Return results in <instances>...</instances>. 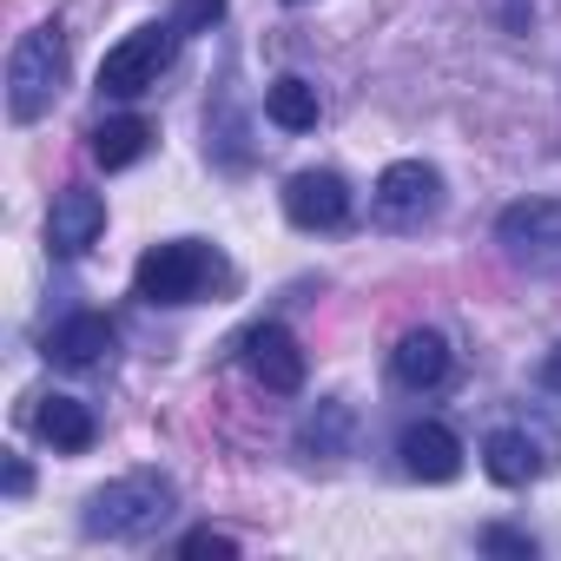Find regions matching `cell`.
Returning a JSON list of instances; mask_svg holds the SVG:
<instances>
[{
	"mask_svg": "<svg viewBox=\"0 0 561 561\" xmlns=\"http://www.w3.org/2000/svg\"><path fill=\"white\" fill-rule=\"evenodd\" d=\"M436 205H443V172H436V165H423V159L383 165V179H377V218H383V225L416 231V225L436 218Z\"/></svg>",
	"mask_w": 561,
	"mask_h": 561,
	"instance_id": "52a82bcc",
	"label": "cell"
},
{
	"mask_svg": "<svg viewBox=\"0 0 561 561\" xmlns=\"http://www.w3.org/2000/svg\"><path fill=\"white\" fill-rule=\"evenodd\" d=\"M495 244H502L515 264L561 277V198H515V205H502Z\"/></svg>",
	"mask_w": 561,
	"mask_h": 561,
	"instance_id": "277c9868",
	"label": "cell"
},
{
	"mask_svg": "<svg viewBox=\"0 0 561 561\" xmlns=\"http://www.w3.org/2000/svg\"><path fill=\"white\" fill-rule=\"evenodd\" d=\"M100 231H106V198L67 185V192L54 198V211H47V244H54V257H80V251H93Z\"/></svg>",
	"mask_w": 561,
	"mask_h": 561,
	"instance_id": "30bf717a",
	"label": "cell"
},
{
	"mask_svg": "<svg viewBox=\"0 0 561 561\" xmlns=\"http://www.w3.org/2000/svg\"><path fill=\"white\" fill-rule=\"evenodd\" d=\"M172 47H179V27H172V21H165V27H139V34H126V41L100 60V93H113V100H139V93H152L159 73L172 67Z\"/></svg>",
	"mask_w": 561,
	"mask_h": 561,
	"instance_id": "5b68a950",
	"label": "cell"
},
{
	"mask_svg": "<svg viewBox=\"0 0 561 561\" xmlns=\"http://www.w3.org/2000/svg\"><path fill=\"white\" fill-rule=\"evenodd\" d=\"M179 554H192V561H198V554H218V561H231V554H238V541H231V535H218V528H192V535L179 541Z\"/></svg>",
	"mask_w": 561,
	"mask_h": 561,
	"instance_id": "ac0fdd59",
	"label": "cell"
},
{
	"mask_svg": "<svg viewBox=\"0 0 561 561\" xmlns=\"http://www.w3.org/2000/svg\"><path fill=\"white\" fill-rule=\"evenodd\" d=\"M211 277H218L211 244H198V238H165V244H152V251L139 257L133 291H139L146 305H192V298H205Z\"/></svg>",
	"mask_w": 561,
	"mask_h": 561,
	"instance_id": "3957f363",
	"label": "cell"
},
{
	"mask_svg": "<svg viewBox=\"0 0 561 561\" xmlns=\"http://www.w3.org/2000/svg\"><path fill=\"white\" fill-rule=\"evenodd\" d=\"M172 508H179L172 476H159V469H133V476H113L106 489L87 495L80 528H87L93 541H139V535H152Z\"/></svg>",
	"mask_w": 561,
	"mask_h": 561,
	"instance_id": "6da1fadb",
	"label": "cell"
},
{
	"mask_svg": "<svg viewBox=\"0 0 561 561\" xmlns=\"http://www.w3.org/2000/svg\"><path fill=\"white\" fill-rule=\"evenodd\" d=\"M244 370L271 390V397H298L305 390V351L285 324H257L244 337Z\"/></svg>",
	"mask_w": 561,
	"mask_h": 561,
	"instance_id": "ba28073f",
	"label": "cell"
},
{
	"mask_svg": "<svg viewBox=\"0 0 561 561\" xmlns=\"http://www.w3.org/2000/svg\"><path fill=\"white\" fill-rule=\"evenodd\" d=\"M344 436H351V410L344 403H318V416H305V449H318V456H337L344 449Z\"/></svg>",
	"mask_w": 561,
	"mask_h": 561,
	"instance_id": "e0dca14e",
	"label": "cell"
},
{
	"mask_svg": "<svg viewBox=\"0 0 561 561\" xmlns=\"http://www.w3.org/2000/svg\"><path fill=\"white\" fill-rule=\"evenodd\" d=\"M264 119L285 126V133H311V126H318V87L298 80V73L271 80V87H264Z\"/></svg>",
	"mask_w": 561,
	"mask_h": 561,
	"instance_id": "2e32d148",
	"label": "cell"
},
{
	"mask_svg": "<svg viewBox=\"0 0 561 561\" xmlns=\"http://www.w3.org/2000/svg\"><path fill=\"white\" fill-rule=\"evenodd\" d=\"M218 14H225V0H185V8H179V21H172V27H179V34H198V27H211Z\"/></svg>",
	"mask_w": 561,
	"mask_h": 561,
	"instance_id": "d6986e66",
	"label": "cell"
},
{
	"mask_svg": "<svg viewBox=\"0 0 561 561\" xmlns=\"http://www.w3.org/2000/svg\"><path fill=\"white\" fill-rule=\"evenodd\" d=\"M482 548H489V554H522V561L535 554V541H528V535H515V528H489V535H482Z\"/></svg>",
	"mask_w": 561,
	"mask_h": 561,
	"instance_id": "ffe728a7",
	"label": "cell"
},
{
	"mask_svg": "<svg viewBox=\"0 0 561 561\" xmlns=\"http://www.w3.org/2000/svg\"><path fill=\"white\" fill-rule=\"evenodd\" d=\"M397 456H403V469L416 482H456L462 476V443L443 423H410L403 443H397Z\"/></svg>",
	"mask_w": 561,
	"mask_h": 561,
	"instance_id": "8fae6325",
	"label": "cell"
},
{
	"mask_svg": "<svg viewBox=\"0 0 561 561\" xmlns=\"http://www.w3.org/2000/svg\"><path fill=\"white\" fill-rule=\"evenodd\" d=\"M113 351V324L100 318V311H80V318H67L54 337H47V357H60V364H73V370H87V364H100Z\"/></svg>",
	"mask_w": 561,
	"mask_h": 561,
	"instance_id": "4fadbf2b",
	"label": "cell"
},
{
	"mask_svg": "<svg viewBox=\"0 0 561 561\" xmlns=\"http://www.w3.org/2000/svg\"><path fill=\"white\" fill-rule=\"evenodd\" d=\"M390 377H397L403 390H436V383L449 377V337H443V331H410V337H397Z\"/></svg>",
	"mask_w": 561,
	"mask_h": 561,
	"instance_id": "7c38bea8",
	"label": "cell"
},
{
	"mask_svg": "<svg viewBox=\"0 0 561 561\" xmlns=\"http://www.w3.org/2000/svg\"><path fill=\"white\" fill-rule=\"evenodd\" d=\"M285 218L298 231H337L351 218V185L337 172H298L285 179Z\"/></svg>",
	"mask_w": 561,
	"mask_h": 561,
	"instance_id": "9c48e42d",
	"label": "cell"
},
{
	"mask_svg": "<svg viewBox=\"0 0 561 561\" xmlns=\"http://www.w3.org/2000/svg\"><path fill=\"white\" fill-rule=\"evenodd\" d=\"M146 146H152V126H146L139 113H119V119H100V126H93V159H100L106 172L139 165V159H146Z\"/></svg>",
	"mask_w": 561,
	"mask_h": 561,
	"instance_id": "5bb4252c",
	"label": "cell"
},
{
	"mask_svg": "<svg viewBox=\"0 0 561 561\" xmlns=\"http://www.w3.org/2000/svg\"><path fill=\"white\" fill-rule=\"evenodd\" d=\"M541 383H548V390L561 397V351H548V364H541Z\"/></svg>",
	"mask_w": 561,
	"mask_h": 561,
	"instance_id": "7402d4cb",
	"label": "cell"
},
{
	"mask_svg": "<svg viewBox=\"0 0 561 561\" xmlns=\"http://www.w3.org/2000/svg\"><path fill=\"white\" fill-rule=\"evenodd\" d=\"M27 482H34L27 462H8V495H27Z\"/></svg>",
	"mask_w": 561,
	"mask_h": 561,
	"instance_id": "44dd1931",
	"label": "cell"
},
{
	"mask_svg": "<svg viewBox=\"0 0 561 561\" xmlns=\"http://www.w3.org/2000/svg\"><path fill=\"white\" fill-rule=\"evenodd\" d=\"M41 436L54 443V449H67V456H80V449H93V410L80 403V397H41Z\"/></svg>",
	"mask_w": 561,
	"mask_h": 561,
	"instance_id": "9a60e30c",
	"label": "cell"
},
{
	"mask_svg": "<svg viewBox=\"0 0 561 561\" xmlns=\"http://www.w3.org/2000/svg\"><path fill=\"white\" fill-rule=\"evenodd\" d=\"M554 462H561V436H554L548 423H508V430H495V436L482 443V469H489L495 482H508V489L541 482Z\"/></svg>",
	"mask_w": 561,
	"mask_h": 561,
	"instance_id": "8992f818",
	"label": "cell"
},
{
	"mask_svg": "<svg viewBox=\"0 0 561 561\" xmlns=\"http://www.w3.org/2000/svg\"><path fill=\"white\" fill-rule=\"evenodd\" d=\"M60 87H67V34H60V21H41L8 54V113H14V126H34L41 113H54Z\"/></svg>",
	"mask_w": 561,
	"mask_h": 561,
	"instance_id": "7a4b0ae2",
	"label": "cell"
}]
</instances>
